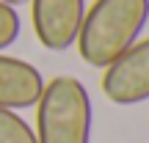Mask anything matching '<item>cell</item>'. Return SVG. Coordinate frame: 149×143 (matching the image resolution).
<instances>
[{
  "label": "cell",
  "mask_w": 149,
  "mask_h": 143,
  "mask_svg": "<svg viewBox=\"0 0 149 143\" xmlns=\"http://www.w3.org/2000/svg\"><path fill=\"white\" fill-rule=\"evenodd\" d=\"M102 94L122 107L149 102V39L135 41L111 66H105Z\"/></svg>",
  "instance_id": "3"
},
{
  "label": "cell",
  "mask_w": 149,
  "mask_h": 143,
  "mask_svg": "<svg viewBox=\"0 0 149 143\" xmlns=\"http://www.w3.org/2000/svg\"><path fill=\"white\" fill-rule=\"evenodd\" d=\"M44 91V77L33 64L0 53V107L3 110H25L36 107Z\"/></svg>",
  "instance_id": "5"
},
{
  "label": "cell",
  "mask_w": 149,
  "mask_h": 143,
  "mask_svg": "<svg viewBox=\"0 0 149 143\" xmlns=\"http://www.w3.org/2000/svg\"><path fill=\"white\" fill-rule=\"evenodd\" d=\"M149 22V0H94L77 33V53L94 69H105L127 53Z\"/></svg>",
  "instance_id": "1"
},
{
  "label": "cell",
  "mask_w": 149,
  "mask_h": 143,
  "mask_svg": "<svg viewBox=\"0 0 149 143\" xmlns=\"http://www.w3.org/2000/svg\"><path fill=\"white\" fill-rule=\"evenodd\" d=\"M0 143H39L33 127L17 110L0 107Z\"/></svg>",
  "instance_id": "6"
},
{
  "label": "cell",
  "mask_w": 149,
  "mask_h": 143,
  "mask_svg": "<svg viewBox=\"0 0 149 143\" xmlns=\"http://www.w3.org/2000/svg\"><path fill=\"white\" fill-rule=\"evenodd\" d=\"M39 44L50 53H66L77 41L86 17V0H28Z\"/></svg>",
  "instance_id": "4"
},
{
  "label": "cell",
  "mask_w": 149,
  "mask_h": 143,
  "mask_svg": "<svg viewBox=\"0 0 149 143\" xmlns=\"http://www.w3.org/2000/svg\"><path fill=\"white\" fill-rule=\"evenodd\" d=\"M94 107L86 85L77 77L61 74L44 83L36 102V140L39 143H91Z\"/></svg>",
  "instance_id": "2"
},
{
  "label": "cell",
  "mask_w": 149,
  "mask_h": 143,
  "mask_svg": "<svg viewBox=\"0 0 149 143\" xmlns=\"http://www.w3.org/2000/svg\"><path fill=\"white\" fill-rule=\"evenodd\" d=\"M19 30H22V19L17 8L8 3H0V53H6L19 39Z\"/></svg>",
  "instance_id": "7"
},
{
  "label": "cell",
  "mask_w": 149,
  "mask_h": 143,
  "mask_svg": "<svg viewBox=\"0 0 149 143\" xmlns=\"http://www.w3.org/2000/svg\"><path fill=\"white\" fill-rule=\"evenodd\" d=\"M0 3H8V6H14V8H17V6H25L28 0H0Z\"/></svg>",
  "instance_id": "8"
}]
</instances>
